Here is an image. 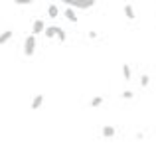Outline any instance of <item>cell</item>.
Here are the masks:
<instances>
[{"label":"cell","instance_id":"obj_12","mask_svg":"<svg viewBox=\"0 0 156 156\" xmlns=\"http://www.w3.org/2000/svg\"><path fill=\"white\" fill-rule=\"evenodd\" d=\"M122 77H125V79L126 81H130V67H129V65H122Z\"/></svg>","mask_w":156,"mask_h":156},{"label":"cell","instance_id":"obj_10","mask_svg":"<svg viewBox=\"0 0 156 156\" xmlns=\"http://www.w3.org/2000/svg\"><path fill=\"white\" fill-rule=\"evenodd\" d=\"M44 36H46L48 40H53V38H55V26L46 28V30H44Z\"/></svg>","mask_w":156,"mask_h":156},{"label":"cell","instance_id":"obj_5","mask_svg":"<svg viewBox=\"0 0 156 156\" xmlns=\"http://www.w3.org/2000/svg\"><path fill=\"white\" fill-rule=\"evenodd\" d=\"M63 16H65V18H67L71 24H77V14H75V10H71V8H65Z\"/></svg>","mask_w":156,"mask_h":156},{"label":"cell","instance_id":"obj_15","mask_svg":"<svg viewBox=\"0 0 156 156\" xmlns=\"http://www.w3.org/2000/svg\"><path fill=\"white\" fill-rule=\"evenodd\" d=\"M16 4H20V6H28L30 0H16Z\"/></svg>","mask_w":156,"mask_h":156},{"label":"cell","instance_id":"obj_11","mask_svg":"<svg viewBox=\"0 0 156 156\" xmlns=\"http://www.w3.org/2000/svg\"><path fill=\"white\" fill-rule=\"evenodd\" d=\"M10 38H12V30H6V32H2V34H0V46H2V44H6Z\"/></svg>","mask_w":156,"mask_h":156},{"label":"cell","instance_id":"obj_6","mask_svg":"<svg viewBox=\"0 0 156 156\" xmlns=\"http://www.w3.org/2000/svg\"><path fill=\"white\" fill-rule=\"evenodd\" d=\"M44 105V93H38V95L34 97V101H32V109H40V107Z\"/></svg>","mask_w":156,"mask_h":156},{"label":"cell","instance_id":"obj_8","mask_svg":"<svg viewBox=\"0 0 156 156\" xmlns=\"http://www.w3.org/2000/svg\"><path fill=\"white\" fill-rule=\"evenodd\" d=\"M55 38L59 40V42H65V38H67V36H65V30H63V28L55 26Z\"/></svg>","mask_w":156,"mask_h":156},{"label":"cell","instance_id":"obj_4","mask_svg":"<svg viewBox=\"0 0 156 156\" xmlns=\"http://www.w3.org/2000/svg\"><path fill=\"white\" fill-rule=\"evenodd\" d=\"M101 134H103L105 138H111V136H115V134H117V129H115L113 125H105L103 130H101Z\"/></svg>","mask_w":156,"mask_h":156},{"label":"cell","instance_id":"obj_13","mask_svg":"<svg viewBox=\"0 0 156 156\" xmlns=\"http://www.w3.org/2000/svg\"><path fill=\"white\" fill-rule=\"evenodd\" d=\"M101 103H103V97H93V99H91V103H89V105H91V107H99Z\"/></svg>","mask_w":156,"mask_h":156},{"label":"cell","instance_id":"obj_14","mask_svg":"<svg viewBox=\"0 0 156 156\" xmlns=\"http://www.w3.org/2000/svg\"><path fill=\"white\" fill-rule=\"evenodd\" d=\"M140 83H142V85H144V87H146V85H148V83H150V77H148V75H142V79H140Z\"/></svg>","mask_w":156,"mask_h":156},{"label":"cell","instance_id":"obj_1","mask_svg":"<svg viewBox=\"0 0 156 156\" xmlns=\"http://www.w3.org/2000/svg\"><path fill=\"white\" fill-rule=\"evenodd\" d=\"M67 6H71V10L73 8H83V10H87V8H93L95 6V2L93 0H67Z\"/></svg>","mask_w":156,"mask_h":156},{"label":"cell","instance_id":"obj_2","mask_svg":"<svg viewBox=\"0 0 156 156\" xmlns=\"http://www.w3.org/2000/svg\"><path fill=\"white\" fill-rule=\"evenodd\" d=\"M34 51H36V38L34 36H28L26 38V42H24V55H34Z\"/></svg>","mask_w":156,"mask_h":156},{"label":"cell","instance_id":"obj_9","mask_svg":"<svg viewBox=\"0 0 156 156\" xmlns=\"http://www.w3.org/2000/svg\"><path fill=\"white\" fill-rule=\"evenodd\" d=\"M125 16L129 20H134V18H136V14H134V10H133V6H130V4H126V6H125Z\"/></svg>","mask_w":156,"mask_h":156},{"label":"cell","instance_id":"obj_7","mask_svg":"<svg viewBox=\"0 0 156 156\" xmlns=\"http://www.w3.org/2000/svg\"><path fill=\"white\" fill-rule=\"evenodd\" d=\"M48 14H50V18H57V16H59V8H57L55 4H50V6H48Z\"/></svg>","mask_w":156,"mask_h":156},{"label":"cell","instance_id":"obj_3","mask_svg":"<svg viewBox=\"0 0 156 156\" xmlns=\"http://www.w3.org/2000/svg\"><path fill=\"white\" fill-rule=\"evenodd\" d=\"M46 30V24H44V20L42 18H38V20H34V24H32V36H38V34H42V32Z\"/></svg>","mask_w":156,"mask_h":156},{"label":"cell","instance_id":"obj_16","mask_svg":"<svg viewBox=\"0 0 156 156\" xmlns=\"http://www.w3.org/2000/svg\"><path fill=\"white\" fill-rule=\"evenodd\" d=\"M122 97H125V99H133V91H125Z\"/></svg>","mask_w":156,"mask_h":156}]
</instances>
